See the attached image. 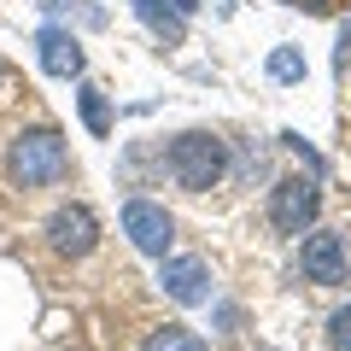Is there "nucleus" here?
I'll return each instance as SVG.
<instances>
[{"mask_svg":"<svg viewBox=\"0 0 351 351\" xmlns=\"http://www.w3.org/2000/svg\"><path fill=\"white\" fill-rule=\"evenodd\" d=\"M164 170H170V182L182 193H211V188H223V176H228V141L211 135V129H188V135L170 141Z\"/></svg>","mask_w":351,"mask_h":351,"instance_id":"f257e3e1","label":"nucleus"},{"mask_svg":"<svg viewBox=\"0 0 351 351\" xmlns=\"http://www.w3.org/2000/svg\"><path fill=\"white\" fill-rule=\"evenodd\" d=\"M71 176V152H64L59 129H18L6 147V182L12 188H53Z\"/></svg>","mask_w":351,"mask_h":351,"instance_id":"f03ea898","label":"nucleus"},{"mask_svg":"<svg viewBox=\"0 0 351 351\" xmlns=\"http://www.w3.org/2000/svg\"><path fill=\"white\" fill-rule=\"evenodd\" d=\"M316 211H322V188H316L311 176H281L276 188H269V228L276 234L299 240L316 223Z\"/></svg>","mask_w":351,"mask_h":351,"instance_id":"7ed1b4c3","label":"nucleus"},{"mask_svg":"<svg viewBox=\"0 0 351 351\" xmlns=\"http://www.w3.org/2000/svg\"><path fill=\"white\" fill-rule=\"evenodd\" d=\"M299 276L316 281V287H339L351 276L346 234H334V228H304L299 234Z\"/></svg>","mask_w":351,"mask_h":351,"instance_id":"20e7f679","label":"nucleus"},{"mask_svg":"<svg viewBox=\"0 0 351 351\" xmlns=\"http://www.w3.org/2000/svg\"><path fill=\"white\" fill-rule=\"evenodd\" d=\"M123 234H129V246L147 252V258H170L176 217L164 211L158 199H123Z\"/></svg>","mask_w":351,"mask_h":351,"instance_id":"39448f33","label":"nucleus"},{"mask_svg":"<svg viewBox=\"0 0 351 351\" xmlns=\"http://www.w3.org/2000/svg\"><path fill=\"white\" fill-rule=\"evenodd\" d=\"M47 246L59 258H88V252L100 246V217L88 211V205H59L47 217Z\"/></svg>","mask_w":351,"mask_h":351,"instance_id":"423d86ee","label":"nucleus"},{"mask_svg":"<svg viewBox=\"0 0 351 351\" xmlns=\"http://www.w3.org/2000/svg\"><path fill=\"white\" fill-rule=\"evenodd\" d=\"M158 287L176 304H211V269L205 258H158Z\"/></svg>","mask_w":351,"mask_h":351,"instance_id":"0eeeda50","label":"nucleus"},{"mask_svg":"<svg viewBox=\"0 0 351 351\" xmlns=\"http://www.w3.org/2000/svg\"><path fill=\"white\" fill-rule=\"evenodd\" d=\"M36 59H41V71L47 76H82V41L71 36L64 24H41L36 29Z\"/></svg>","mask_w":351,"mask_h":351,"instance_id":"6e6552de","label":"nucleus"},{"mask_svg":"<svg viewBox=\"0 0 351 351\" xmlns=\"http://www.w3.org/2000/svg\"><path fill=\"white\" fill-rule=\"evenodd\" d=\"M76 112H82V123H88V135H112V100H106V88H94V82H82L76 88Z\"/></svg>","mask_w":351,"mask_h":351,"instance_id":"1a4fd4ad","label":"nucleus"},{"mask_svg":"<svg viewBox=\"0 0 351 351\" xmlns=\"http://www.w3.org/2000/svg\"><path fill=\"white\" fill-rule=\"evenodd\" d=\"M129 6H135V18L152 29V36H164V41H182V36H188V18H176L164 0H129Z\"/></svg>","mask_w":351,"mask_h":351,"instance_id":"9d476101","label":"nucleus"},{"mask_svg":"<svg viewBox=\"0 0 351 351\" xmlns=\"http://www.w3.org/2000/svg\"><path fill=\"white\" fill-rule=\"evenodd\" d=\"M141 351H211L193 328H182V322H164V328H152L147 339H141Z\"/></svg>","mask_w":351,"mask_h":351,"instance_id":"9b49d317","label":"nucleus"},{"mask_svg":"<svg viewBox=\"0 0 351 351\" xmlns=\"http://www.w3.org/2000/svg\"><path fill=\"white\" fill-rule=\"evenodd\" d=\"M263 71H269V82L293 88V82H304V71H311V64H304V53H299V47H287V41H281V47L269 53V64H263Z\"/></svg>","mask_w":351,"mask_h":351,"instance_id":"f8f14e48","label":"nucleus"},{"mask_svg":"<svg viewBox=\"0 0 351 351\" xmlns=\"http://www.w3.org/2000/svg\"><path fill=\"white\" fill-rule=\"evenodd\" d=\"M328 351H351V304L328 316Z\"/></svg>","mask_w":351,"mask_h":351,"instance_id":"ddd939ff","label":"nucleus"},{"mask_svg":"<svg viewBox=\"0 0 351 351\" xmlns=\"http://www.w3.org/2000/svg\"><path fill=\"white\" fill-rule=\"evenodd\" d=\"M281 6H299V12H328L334 0H281Z\"/></svg>","mask_w":351,"mask_h":351,"instance_id":"4468645a","label":"nucleus"},{"mask_svg":"<svg viewBox=\"0 0 351 351\" xmlns=\"http://www.w3.org/2000/svg\"><path fill=\"white\" fill-rule=\"evenodd\" d=\"M164 6H170L176 18H193V12H199V0H164Z\"/></svg>","mask_w":351,"mask_h":351,"instance_id":"2eb2a0df","label":"nucleus"},{"mask_svg":"<svg viewBox=\"0 0 351 351\" xmlns=\"http://www.w3.org/2000/svg\"><path fill=\"white\" fill-rule=\"evenodd\" d=\"M346 53H351V18L339 24V59H346Z\"/></svg>","mask_w":351,"mask_h":351,"instance_id":"dca6fc26","label":"nucleus"},{"mask_svg":"<svg viewBox=\"0 0 351 351\" xmlns=\"http://www.w3.org/2000/svg\"><path fill=\"white\" fill-rule=\"evenodd\" d=\"M36 6L41 12H59V6H71V0H36Z\"/></svg>","mask_w":351,"mask_h":351,"instance_id":"f3484780","label":"nucleus"},{"mask_svg":"<svg viewBox=\"0 0 351 351\" xmlns=\"http://www.w3.org/2000/svg\"><path fill=\"white\" fill-rule=\"evenodd\" d=\"M0 88H6V64H0Z\"/></svg>","mask_w":351,"mask_h":351,"instance_id":"a211bd4d","label":"nucleus"}]
</instances>
